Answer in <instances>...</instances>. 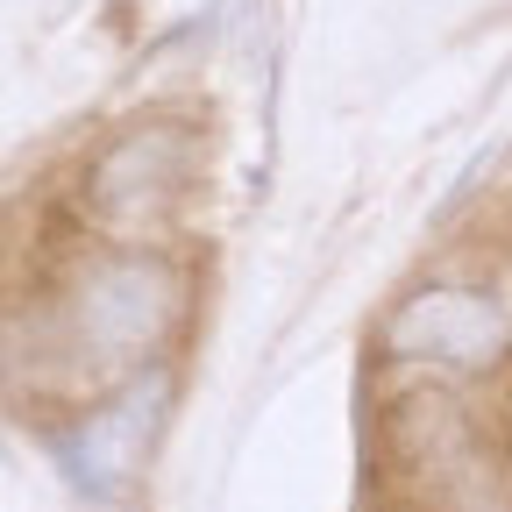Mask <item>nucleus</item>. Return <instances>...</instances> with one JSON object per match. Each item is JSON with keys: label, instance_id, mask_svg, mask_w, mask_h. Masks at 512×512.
<instances>
[{"label": "nucleus", "instance_id": "f257e3e1", "mask_svg": "<svg viewBox=\"0 0 512 512\" xmlns=\"http://www.w3.org/2000/svg\"><path fill=\"white\" fill-rule=\"evenodd\" d=\"M392 342L399 356H434V363H491L505 349V313L484 292L463 285H434L392 313Z\"/></svg>", "mask_w": 512, "mask_h": 512}, {"label": "nucleus", "instance_id": "7ed1b4c3", "mask_svg": "<svg viewBox=\"0 0 512 512\" xmlns=\"http://www.w3.org/2000/svg\"><path fill=\"white\" fill-rule=\"evenodd\" d=\"M150 420H157V384H150V392H128L121 406H107V413L86 420V434L72 441V470L93 491H114L128 470H136L143 441H150Z\"/></svg>", "mask_w": 512, "mask_h": 512}, {"label": "nucleus", "instance_id": "f03ea898", "mask_svg": "<svg viewBox=\"0 0 512 512\" xmlns=\"http://www.w3.org/2000/svg\"><path fill=\"white\" fill-rule=\"evenodd\" d=\"M171 320V278L157 264H107L79 292V328L100 356H136Z\"/></svg>", "mask_w": 512, "mask_h": 512}]
</instances>
